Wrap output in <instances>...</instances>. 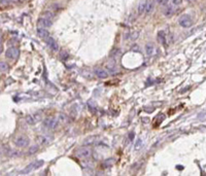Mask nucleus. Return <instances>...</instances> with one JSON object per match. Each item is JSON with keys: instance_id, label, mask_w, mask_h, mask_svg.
Returning a JSON list of instances; mask_svg holds the SVG:
<instances>
[{"instance_id": "c85d7f7f", "label": "nucleus", "mask_w": 206, "mask_h": 176, "mask_svg": "<svg viewBox=\"0 0 206 176\" xmlns=\"http://www.w3.org/2000/svg\"><path fill=\"white\" fill-rule=\"evenodd\" d=\"M7 3V0H1V4H6Z\"/></svg>"}, {"instance_id": "c756f323", "label": "nucleus", "mask_w": 206, "mask_h": 176, "mask_svg": "<svg viewBox=\"0 0 206 176\" xmlns=\"http://www.w3.org/2000/svg\"><path fill=\"white\" fill-rule=\"evenodd\" d=\"M14 1H23V0H14Z\"/></svg>"}, {"instance_id": "ddd939ff", "label": "nucleus", "mask_w": 206, "mask_h": 176, "mask_svg": "<svg viewBox=\"0 0 206 176\" xmlns=\"http://www.w3.org/2000/svg\"><path fill=\"white\" fill-rule=\"evenodd\" d=\"M158 40H159V42L160 43H162L163 45H166V35H165V33L163 31H160L158 33Z\"/></svg>"}, {"instance_id": "0eeeda50", "label": "nucleus", "mask_w": 206, "mask_h": 176, "mask_svg": "<svg viewBox=\"0 0 206 176\" xmlns=\"http://www.w3.org/2000/svg\"><path fill=\"white\" fill-rule=\"evenodd\" d=\"M37 25L39 26V27H41V28H46V29H48V28H51L52 27V25H53V22H52V20H50L49 18H39L38 19V21H37Z\"/></svg>"}, {"instance_id": "6ab92c4d", "label": "nucleus", "mask_w": 206, "mask_h": 176, "mask_svg": "<svg viewBox=\"0 0 206 176\" xmlns=\"http://www.w3.org/2000/svg\"><path fill=\"white\" fill-rule=\"evenodd\" d=\"M49 139L50 138H48V137H46V136H38L37 137V140L39 141L40 144H46V143H48Z\"/></svg>"}, {"instance_id": "1a4fd4ad", "label": "nucleus", "mask_w": 206, "mask_h": 176, "mask_svg": "<svg viewBox=\"0 0 206 176\" xmlns=\"http://www.w3.org/2000/svg\"><path fill=\"white\" fill-rule=\"evenodd\" d=\"M94 73H95L97 77L101 78V80H105L108 76V73L105 71V70H103L102 68H95L94 69Z\"/></svg>"}, {"instance_id": "f8f14e48", "label": "nucleus", "mask_w": 206, "mask_h": 176, "mask_svg": "<svg viewBox=\"0 0 206 176\" xmlns=\"http://www.w3.org/2000/svg\"><path fill=\"white\" fill-rule=\"evenodd\" d=\"M145 53L148 56H152L153 54L155 53V48H154V45H153L152 42H149L145 45Z\"/></svg>"}, {"instance_id": "cd10ccee", "label": "nucleus", "mask_w": 206, "mask_h": 176, "mask_svg": "<svg viewBox=\"0 0 206 176\" xmlns=\"http://www.w3.org/2000/svg\"><path fill=\"white\" fill-rule=\"evenodd\" d=\"M138 37V32H134L133 36H132V39H135V38Z\"/></svg>"}, {"instance_id": "5701e85b", "label": "nucleus", "mask_w": 206, "mask_h": 176, "mask_svg": "<svg viewBox=\"0 0 206 176\" xmlns=\"http://www.w3.org/2000/svg\"><path fill=\"white\" fill-rule=\"evenodd\" d=\"M60 57H61V60H67V59L69 58V55H68V53H67V52L63 51L61 53Z\"/></svg>"}, {"instance_id": "9b49d317", "label": "nucleus", "mask_w": 206, "mask_h": 176, "mask_svg": "<svg viewBox=\"0 0 206 176\" xmlns=\"http://www.w3.org/2000/svg\"><path fill=\"white\" fill-rule=\"evenodd\" d=\"M146 4H148V0H141L139 5H138V14H142L145 11Z\"/></svg>"}, {"instance_id": "423d86ee", "label": "nucleus", "mask_w": 206, "mask_h": 176, "mask_svg": "<svg viewBox=\"0 0 206 176\" xmlns=\"http://www.w3.org/2000/svg\"><path fill=\"white\" fill-rule=\"evenodd\" d=\"M43 126L48 129L54 130V129L58 127V121L56 119H54V117H46L45 121H43Z\"/></svg>"}, {"instance_id": "7ed1b4c3", "label": "nucleus", "mask_w": 206, "mask_h": 176, "mask_svg": "<svg viewBox=\"0 0 206 176\" xmlns=\"http://www.w3.org/2000/svg\"><path fill=\"white\" fill-rule=\"evenodd\" d=\"M92 155V151L88 147H82L79 148L77 151H76V157L78 159H89Z\"/></svg>"}, {"instance_id": "bb28decb", "label": "nucleus", "mask_w": 206, "mask_h": 176, "mask_svg": "<svg viewBox=\"0 0 206 176\" xmlns=\"http://www.w3.org/2000/svg\"><path fill=\"white\" fill-rule=\"evenodd\" d=\"M140 144H141V140L139 139V140H138V141H137V144H135V148H136V149H139Z\"/></svg>"}, {"instance_id": "a878e982", "label": "nucleus", "mask_w": 206, "mask_h": 176, "mask_svg": "<svg viewBox=\"0 0 206 176\" xmlns=\"http://www.w3.org/2000/svg\"><path fill=\"white\" fill-rule=\"evenodd\" d=\"M172 3L175 5H178L181 3V0H172Z\"/></svg>"}, {"instance_id": "f03ea898", "label": "nucleus", "mask_w": 206, "mask_h": 176, "mask_svg": "<svg viewBox=\"0 0 206 176\" xmlns=\"http://www.w3.org/2000/svg\"><path fill=\"white\" fill-rule=\"evenodd\" d=\"M178 24L180 25L182 28H190L192 27L193 25V20L189 14H184V16L179 18Z\"/></svg>"}, {"instance_id": "dca6fc26", "label": "nucleus", "mask_w": 206, "mask_h": 176, "mask_svg": "<svg viewBox=\"0 0 206 176\" xmlns=\"http://www.w3.org/2000/svg\"><path fill=\"white\" fill-rule=\"evenodd\" d=\"M26 122H27L28 124L31 125V126H33V125L36 124V121H35L34 116L32 115V114H29V115L26 116Z\"/></svg>"}, {"instance_id": "2eb2a0df", "label": "nucleus", "mask_w": 206, "mask_h": 176, "mask_svg": "<svg viewBox=\"0 0 206 176\" xmlns=\"http://www.w3.org/2000/svg\"><path fill=\"white\" fill-rule=\"evenodd\" d=\"M6 154L8 157H19V155L22 154V151H18V149H10Z\"/></svg>"}, {"instance_id": "f3484780", "label": "nucleus", "mask_w": 206, "mask_h": 176, "mask_svg": "<svg viewBox=\"0 0 206 176\" xmlns=\"http://www.w3.org/2000/svg\"><path fill=\"white\" fill-rule=\"evenodd\" d=\"M95 139H96V138H95V136L89 137V138H87V139L84 141V145H91V144H94V143L96 142V140H95Z\"/></svg>"}, {"instance_id": "b1692460", "label": "nucleus", "mask_w": 206, "mask_h": 176, "mask_svg": "<svg viewBox=\"0 0 206 176\" xmlns=\"http://www.w3.org/2000/svg\"><path fill=\"white\" fill-rule=\"evenodd\" d=\"M168 1L169 0H157V3H159L160 5H166Z\"/></svg>"}, {"instance_id": "20e7f679", "label": "nucleus", "mask_w": 206, "mask_h": 176, "mask_svg": "<svg viewBox=\"0 0 206 176\" xmlns=\"http://www.w3.org/2000/svg\"><path fill=\"white\" fill-rule=\"evenodd\" d=\"M20 55V51L17 48H8L5 52V57L10 60H16L17 58H19Z\"/></svg>"}, {"instance_id": "6e6552de", "label": "nucleus", "mask_w": 206, "mask_h": 176, "mask_svg": "<svg viewBox=\"0 0 206 176\" xmlns=\"http://www.w3.org/2000/svg\"><path fill=\"white\" fill-rule=\"evenodd\" d=\"M46 45H48L49 48L52 49V51H54V52L59 51V45H58V42L55 40L54 37L49 36L46 39Z\"/></svg>"}, {"instance_id": "393cba45", "label": "nucleus", "mask_w": 206, "mask_h": 176, "mask_svg": "<svg viewBox=\"0 0 206 176\" xmlns=\"http://www.w3.org/2000/svg\"><path fill=\"white\" fill-rule=\"evenodd\" d=\"M33 116H34V119H35V121H36V122H39L41 119L40 113H35V114H33Z\"/></svg>"}, {"instance_id": "4468645a", "label": "nucleus", "mask_w": 206, "mask_h": 176, "mask_svg": "<svg viewBox=\"0 0 206 176\" xmlns=\"http://www.w3.org/2000/svg\"><path fill=\"white\" fill-rule=\"evenodd\" d=\"M154 7H155L154 1H152V0H148V4H146L145 14H149L153 10H154Z\"/></svg>"}, {"instance_id": "f257e3e1", "label": "nucleus", "mask_w": 206, "mask_h": 176, "mask_svg": "<svg viewBox=\"0 0 206 176\" xmlns=\"http://www.w3.org/2000/svg\"><path fill=\"white\" fill-rule=\"evenodd\" d=\"M42 164H43V161H35V162L31 163V164H29V165H28L27 167H26L25 169H23L22 171L20 172V174H22V175L29 174V173L32 172V171H33V170L37 169V168H39L40 166H42Z\"/></svg>"}, {"instance_id": "39448f33", "label": "nucleus", "mask_w": 206, "mask_h": 176, "mask_svg": "<svg viewBox=\"0 0 206 176\" xmlns=\"http://www.w3.org/2000/svg\"><path fill=\"white\" fill-rule=\"evenodd\" d=\"M30 143V140H29L27 137L25 136H19L14 139V144H16L18 147H27Z\"/></svg>"}, {"instance_id": "4be33fe9", "label": "nucleus", "mask_w": 206, "mask_h": 176, "mask_svg": "<svg viewBox=\"0 0 206 176\" xmlns=\"http://www.w3.org/2000/svg\"><path fill=\"white\" fill-rule=\"evenodd\" d=\"M0 69H1V72H6L8 69L7 64L5 62H1L0 63Z\"/></svg>"}, {"instance_id": "9d476101", "label": "nucleus", "mask_w": 206, "mask_h": 176, "mask_svg": "<svg viewBox=\"0 0 206 176\" xmlns=\"http://www.w3.org/2000/svg\"><path fill=\"white\" fill-rule=\"evenodd\" d=\"M36 34H37V36H38V37L42 38V39H46V38H48V37L50 36L49 31L46 30V28H41V27H38V28H37Z\"/></svg>"}, {"instance_id": "aec40b11", "label": "nucleus", "mask_w": 206, "mask_h": 176, "mask_svg": "<svg viewBox=\"0 0 206 176\" xmlns=\"http://www.w3.org/2000/svg\"><path fill=\"white\" fill-rule=\"evenodd\" d=\"M106 69H107L109 72H114V71H116V69H117V68H116V63H114V62H113L111 64H110V63H108L107 65H106Z\"/></svg>"}, {"instance_id": "a211bd4d", "label": "nucleus", "mask_w": 206, "mask_h": 176, "mask_svg": "<svg viewBox=\"0 0 206 176\" xmlns=\"http://www.w3.org/2000/svg\"><path fill=\"white\" fill-rule=\"evenodd\" d=\"M173 14V8L172 6H167L166 8H164V14L167 17H170Z\"/></svg>"}, {"instance_id": "412c9836", "label": "nucleus", "mask_w": 206, "mask_h": 176, "mask_svg": "<svg viewBox=\"0 0 206 176\" xmlns=\"http://www.w3.org/2000/svg\"><path fill=\"white\" fill-rule=\"evenodd\" d=\"M38 151V146L37 145H33V146H31L30 148H29V151H28V154H35Z\"/></svg>"}]
</instances>
